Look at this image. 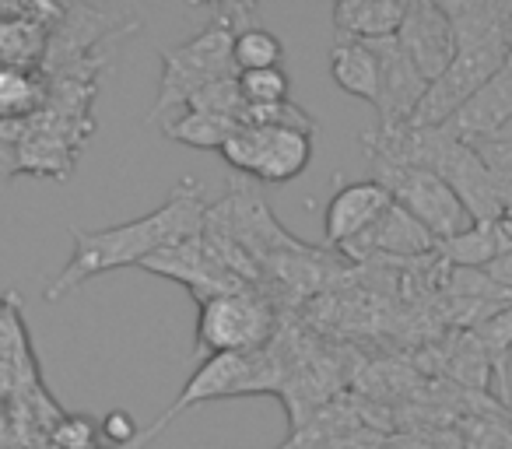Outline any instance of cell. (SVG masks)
<instances>
[{"label": "cell", "mask_w": 512, "mask_h": 449, "mask_svg": "<svg viewBox=\"0 0 512 449\" xmlns=\"http://www.w3.org/2000/svg\"><path fill=\"white\" fill-rule=\"evenodd\" d=\"M204 225H207L204 186L190 176L179 179L169 197H165V204H158L144 218L109 225V229H78L74 225L71 260L50 281L46 299L50 302L64 299L67 292L99 278V274L120 271V267H141L144 260L169 250V246L190 243V239L204 236Z\"/></svg>", "instance_id": "obj_1"}, {"label": "cell", "mask_w": 512, "mask_h": 449, "mask_svg": "<svg viewBox=\"0 0 512 449\" xmlns=\"http://www.w3.org/2000/svg\"><path fill=\"white\" fill-rule=\"evenodd\" d=\"M232 25L225 18H214L193 39L179 46H165L162 57V81H158V99L148 113V123H158L169 109L186 106L193 95L211 81L235 74L232 64Z\"/></svg>", "instance_id": "obj_2"}, {"label": "cell", "mask_w": 512, "mask_h": 449, "mask_svg": "<svg viewBox=\"0 0 512 449\" xmlns=\"http://www.w3.org/2000/svg\"><path fill=\"white\" fill-rule=\"evenodd\" d=\"M369 165H372V172H376V183L393 197V204H400L407 214H414V218L435 236V243H446V239L460 236L463 229L474 225L467 207L460 204L453 186L442 176H435V172H428V169H418V165L383 162V158H369Z\"/></svg>", "instance_id": "obj_3"}, {"label": "cell", "mask_w": 512, "mask_h": 449, "mask_svg": "<svg viewBox=\"0 0 512 449\" xmlns=\"http://www.w3.org/2000/svg\"><path fill=\"white\" fill-rule=\"evenodd\" d=\"M274 334V309L253 288L200 302L197 351L204 355H253Z\"/></svg>", "instance_id": "obj_4"}, {"label": "cell", "mask_w": 512, "mask_h": 449, "mask_svg": "<svg viewBox=\"0 0 512 449\" xmlns=\"http://www.w3.org/2000/svg\"><path fill=\"white\" fill-rule=\"evenodd\" d=\"M221 155L235 172L264 183H288L313 162V134L295 127H256L242 123L221 144Z\"/></svg>", "instance_id": "obj_5"}, {"label": "cell", "mask_w": 512, "mask_h": 449, "mask_svg": "<svg viewBox=\"0 0 512 449\" xmlns=\"http://www.w3.org/2000/svg\"><path fill=\"white\" fill-rule=\"evenodd\" d=\"M505 57H509V43L502 39H488V43L460 46L453 64L428 85L425 99L418 102L411 116V127H446L498 71H502Z\"/></svg>", "instance_id": "obj_6"}, {"label": "cell", "mask_w": 512, "mask_h": 449, "mask_svg": "<svg viewBox=\"0 0 512 449\" xmlns=\"http://www.w3.org/2000/svg\"><path fill=\"white\" fill-rule=\"evenodd\" d=\"M141 267L151 274H162V278H172V281H179V285H186L193 299H197V306L204 299H214V295L246 292V288H253L249 281H242L218 253H214V246L207 243L204 236L190 239V243L169 246V250L148 257Z\"/></svg>", "instance_id": "obj_7"}, {"label": "cell", "mask_w": 512, "mask_h": 449, "mask_svg": "<svg viewBox=\"0 0 512 449\" xmlns=\"http://www.w3.org/2000/svg\"><path fill=\"white\" fill-rule=\"evenodd\" d=\"M397 43L414 60L421 78L432 85L456 57V32L449 25L439 0H407L404 22L397 29Z\"/></svg>", "instance_id": "obj_8"}, {"label": "cell", "mask_w": 512, "mask_h": 449, "mask_svg": "<svg viewBox=\"0 0 512 449\" xmlns=\"http://www.w3.org/2000/svg\"><path fill=\"white\" fill-rule=\"evenodd\" d=\"M372 53L379 60V99H376V113H379V127L376 130H397L404 123H411L418 102L425 99L428 81L421 78V71L414 67V60L404 53V46L397 43V36L390 39H376L369 43Z\"/></svg>", "instance_id": "obj_9"}, {"label": "cell", "mask_w": 512, "mask_h": 449, "mask_svg": "<svg viewBox=\"0 0 512 449\" xmlns=\"http://www.w3.org/2000/svg\"><path fill=\"white\" fill-rule=\"evenodd\" d=\"M246 372H249V355H207L204 362L193 369V376L186 379L179 397L158 414L148 432H141V442H137L134 449H144L172 418H179V414L190 411V407L207 404V400H221V397H242Z\"/></svg>", "instance_id": "obj_10"}, {"label": "cell", "mask_w": 512, "mask_h": 449, "mask_svg": "<svg viewBox=\"0 0 512 449\" xmlns=\"http://www.w3.org/2000/svg\"><path fill=\"white\" fill-rule=\"evenodd\" d=\"M393 204V197L376 183V179H355L341 183L323 211V236L330 246H348L365 229L376 225V218Z\"/></svg>", "instance_id": "obj_11"}, {"label": "cell", "mask_w": 512, "mask_h": 449, "mask_svg": "<svg viewBox=\"0 0 512 449\" xmlns=\"http://www.w3.org/2000/svg\"><path fill=\"white\" fill-rule=\"evenodd\" d=\"M439 250L432 232L421 225L414 214H407L400 204H390L376 218L372 229H365L358 239L341 246V253L351 257H372V253H386V257H428Z\"/></svg>", "instance_id": "obj_12"}, {"label": "cell", "mask_w": 512, "mask_h": 449, "mask_svg": "<svg viewBox=\"0 0 512 449\" xmlns=\"http://www.w3.org/2000/svg\"><path fill=\"white\" fill-rule=\"evenodd\" d=\"M509 120H512V64L505 60L502 71H498L446 127L453 130L456 137H463V141H474V137H484V134H491V130L505 127Z\"/></svg>", "instance_id": "obj_13"}, {"label": "cell", "mask_w": 512, "mask_h": 449, "mask_svg": "<svg viewBox=\"0 0 512 449\" xmlns=\"http://www.w3.org/2000/svg\"><path fill=\"white\" fill-rule=\"evenodd\" d=\"M404 11L407 0H341L334 4L337 39H362V43L390 39L397 36Z\"/></svg>", "instance_id": "obj_14"}, {"label": "cell", "mask_w": 512, "mask_h": 449, "mask_svg": "<svg viewBox=\"0 0 512 449\" xmlns=\"http://www.w3.org/2000/svg\"><path fill=\"white\" fill-rule=\"evenodd\" d=\"M330 78L341 92L376 106L379 99V60L362 39H337L330 46Z\"/></svg>", "instance_id": "obj_15"}, {"label": "cell", "mask_w": 512, "mask_h": 449, "mask_svg": "<svg viewBox=\"0 0 512 449\" xmlns=\"http://www.w3.org/2000/svg\"><path fill=\"white\" fill-rule=\"evenodd\" d=\"M439 250L446 253L449 264L463 267V271H484L491 260L512 250V229L509 221H474L460 236L439 243Z\"/></svg>", "instance_id": "obj_16"}, {"label": "cell", "mask_w": 512, "mask_h": 449, "mask_svg": "<svg viewBox=\"0 0 512 449\" xmlns=\"http://www.w3.org/2000/svg\"><path fill=\"white\" fill-rule=\"evenodd\" d=\"M439 4L456 32V50L505 36L509 4H498V0H439ZM505 43H509V39H505Z\"/></svg>", "instance_id": "obj_17"}, {"label": "cell", "mask_w": 512, "mask_h": 449, "mask_svg": "<svg viewBox=\"0 0 512 449\" xmlns=\"http://www.w3.org/2000/svg\"><path fill=\"white\" fill-rule=\"evenodd\" d=\"M474 337L484 348L491 365V379H495V393L512 407V386H509V358H512V302L495 309L491 316L474 323Z\"/></svg>", "instance_id": "obj_18"}, {"label": "cell", "mask_w": 512, "mask_h": 449, "mask_svg": "<svg viewBox=\"0 0 512 449\" xmlns=\"http://www.w3.org/2000/svg\"><path fill=\"white\" fill-rule=\"evenodd\" d=\"M239 127V120H228V116H214V113H197V109H186L176 120L165 123V137L179 141L186 148H207V151H221V144L228 141V134Z\"/></svg>", "instance_id": "obj_19"}, {"label": "cell", "mask_w": 512, "mask_h": 449, "mask_svg": "<svg viewBox=\"0 0 512 449\" xmlns=\"http://www.w3.org/2000/svg\"><path fill=\"white\" fill-rule=\"evenodd\" d=\"M281 60H285V43L264 25H253V29H242L232 36L235 74L260 71V67H281Z\"/></svg>", "instance_id": "obj_20"}, {"label": "cell", "mask_w": 512, "mask_h": 449, "mask_svg": "<svg viewBox=\"0 0 512 449\" xmlns=\"http://www.w3.org/2000/svg\"><path fill=\"white\" fill-rule=\"evenodd\" d=\"M288 88H292V78H288L285 64L239 74V92L246 99V106H278V102H288Z\"/></svg>", "instance_id": "obj_21"}, {"label": "cell", "mask_w": 512, "mask_h": 449, "mask_svg": "<svg viewBox=\"0 0 512 449\" xmlns=\"http://www.w3.org/2000/svg\"><path fill=\"white\" fill-rule=\"evenodd\" d=\"M186 109H197V113H214V116H228V120H242L246 113V99L239 92V74H225V78L204 85Z\"/></svg>", "instance_id": "obj_22"}, {"label": "cell", "mask_w": 512, "mask_h": 449, "mask_svg": "<svg viewBox=\"0 0 512 449\" xmlns=\"http://www.w3.org/2000/svg\"><path fill=\"white\" fill-rule=\"evenodd\" d=\"M32 99V85L29 78H25L22 71H15V67H0V113H22L25 106H29Z\"/></svg>", "instance_id": "obj_23"}, {"label": "cell", "mask_w": 512, "mask_h": 449, "mask_svg": "<svg viewBox=\"0 0 512 449\" xmlns=\"http://www.w3.org/2000/svg\"><path fill=\"white\" fill-rule=\"evenodd\" d=\"M99 435L109 442L113 449H134L141 442V428L130 418L127 411H109L106 418L99 421Z\"/></svg>", "instance_id": "obj_24"}, {"label": "cell", "mask_w": 512, "mask_h": 449, "mask_svg": "<svg viewBox=\"0 0 512 449\" xmlns=\"http://www.w3.org/2000/svg\"><path fill=\"white\" fill-rule=\"evenodd\" d=\"M57 439L64 442L67 449H92V439H95L92 418H67L64 425H60Z\"/></svg>", "instance_id": "obj_25"}]
</instances>
